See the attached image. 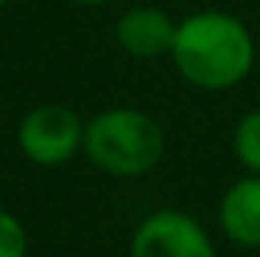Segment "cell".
<instances>
[{"label": "cell", "instance_id": "cell-1", "mask_svg": "<svg viewBox=\"0 0 260 257\" xmlns=\"http://www.w3.org/2000/svg\"><path fill=\"white\" fill-rule=\"evenodd\" d=\"M172 59L198 89H231L254 66V40L237 17L201 10L178 23Z\"/></svg>", "mask_w": 260, "mask_h": 257}, {"label": "cell", "instance_id": "cell-2", "mask_svg": "<svg viewBox=\"0 0 260 257\" xmlns=\"http://www.w3.org/2000/svg\"><path fill=\"white\" fill-rule=\"evenodd\" d=\"M86 155L109 175H145L165 152V132L142 109H109L86 125Z\"/></svg>", "mask_w": 260, "mask_h": 257}, {"label": "cell", "instance_id": "cell-3", "mask_svg": "<svg viewBox=\"0 0 260 257\" xmlns=\"http://www.w3.org/2000/svg\"><path fill=\"white\" fill-rule=\"evenodd\" d=\"M83 135L86 128L79 125V116L70 106H37L23 116L17 142L26 158L40 162V165H59V162L73 158Z\"/></svg>", "mask_w": 260, "mask_h": 257}, {"label": "cell", "instance_id": "cell-4", "mask_svg": "<svg viewBox=\"0 0 260 257\" xmlns=\"http://www.w3.org/2000/svg\"><path fill=\"white\" fill-rule=\"evenodd\" d=\"M132 257H217L204 228L181 211L148 214L132 234Z\"/></svg>", "mask_w": 260, "mask_h": 257}, {"label": "cell", "instance_id": "cell-5", "mask_svg": "<svg viewBox=\"0 0 260 257\" xmlns=\"http://www.w3.org/2000/svg\"><path fill=\"white\" fill-rule=\"evenodd\" d=\"M178 23L158 7H135L122 13L115 23V40L128 56L155 59V56H172Z\"/></svg>", "mask_w": 260, "mask_h": 257}, {"label": "cell", "instance_id": "cell-6", "mask_svg": "<svg viewBox=\"0 0 260 257\" xmlns=\"http://www.w3.org/2000/svg\"><path fill=\"white\" fill-rule=\"evenodd\" d=\"M221 224L234 244L260 247V172L241 178L221 198Z\"/></svg>", "mask_w": 260, "mask_h": 257}, {"label": "cell", "instance_id": "cell-7", "mask_svg": "<svg viewBox=\"0 0 260 257\" xmlns=\"http://www.w3.org/2000/svg\"><path fill=\"white\" fill-rule=\"evenodd\" d=\"M234 152L250 172H260V109L247 112V116L237 122L234 132Z\"/></svg>", "mask_w": 260, "mask_h": 257}, {"label": "cell", "instance_id": "cell-8", "mask_svg": "<svg viewBox=\"0 0 260 257\" xmlns=\"http://www.w3.org/2000/svg\"><path fill=\"white\" fill-rule=\"evenodd\" d=\"M0 257H26V231L7 211H0Z\"/></svg>", "mask_w": 260, "mask_h": 257}, {"label": "cell", "instance_id": "cell-9", "mask_svg": "<svg viewBox=\"0 0 260 257\" xmlns=\"http://www.w3.org/2000/svg\"><path fill=\"white\" fill-rule=\"evenodd\" d=\"M73 4H86V7H99V4H109V0H73Z\"/></svg>", "mask_w": 260, "mask_h": 257}, {"label": "cell", "instance_id": "cell-10", "mask_svg": "<svg viewBox=\"0 0 260 257\" xmlns=\"http://www.w3.org/2000/svg\"><path fill=\"white\" fill-rule=\"evenodd\" d=\"M4 4H7V0H0V7H4Z\"/></svg>", "mask_w": 260, "mask_h": 257}]
</instances>
